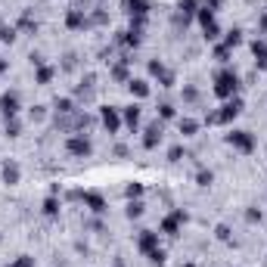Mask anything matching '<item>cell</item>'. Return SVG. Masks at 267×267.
<instances>
[{
    "label": "cell",
    "mask_w": 267,
    "mask_h": 267,
    "mask_svg": "<svg viewBox=\"0 0 267 267\" xmlns=\"http://www.w3.org/2000/svg\"><path fill=\"white\" fill-rule=\"evenodd\" d=\"M239 90V78L230 72V68H224V72H217V78H214V94L220 97V100H230Z\"/></svg>",
    "instance_id": "1"
},
{
    "label": "cell",
    "mask_w": 267,
    "mask_h": 267,
    "mask_svg": "<svg viewBox=\"0 0 267 267\" xmlns=\"http://www.w3.org/2000/svg\"><path fill=\"white\" fill-rule=\"evenodd\" d=\"M239 112H242V103L233 97L230 103H224V106H220V112H212L205 121H208V124H227V121H233Z\"/></svg>",
    "instance_id": "2"
},
{
    "label": "cell",
    "mask_w": 267,
    "mask_h": 267,
    "mask_svg": "<svg viewBox=\"0 0 267 267\" xmlns=\"http://www.w3.org/2000/svg\"><path fill=\"white\" fill-rule=\"evenodd\" d=\"M196 16H199V25H202V31H205V38H208V41H214L217 34H220L217 22H214V9H208V6H205V9H199Z\"/></svg>",
    "instance_id": "3"
},
{
    "label": "cell",
    "mask_w": 267,
    "mask_h": 267,
    "mask_svg": "<svg viewBox=\"0 0 267 267\" xmlns=\"http://www.w3.org/2000/svg\"><path fill=\"white\" fill-rule=\"evenodd\" d=\"M187 224V212L183 208H177V212H171L165 220H161V233H168V236H177V230Z\"/></svg>",
    "instance_id": "4"
},
{
    "label": "cell",
    "mask_w": 267,
    "mask_h": 267,
    "mask_svg": "<svg viewBox=\"0 0 267 267\" xmlns=\"http://www.w3.org/2000/svg\"><path fill=\"white\" fill-rule=\"evenodd\" d=\"M227 143L236 146L239 153H252V149H255V137H252L249 131H230V134H227Z\"/></svg>",
    "instance_id": "5"
},
{
    "label": "cell",
    "mask_w": 267,
    "mask_h": 267,
    "mask_svg": "<svg viewBox=\"0 0 267 267\" xmlns=\"http://www.w3.org/2000/svg\"><path fill=\"white\" fill-rule=\"evenodd\" d=\"M65 146H68V153L78 156V159H87L90 153H94V143H90L87 137H81V134H78V137H68V143H65Z\"/></svg>",
    "instance_id": "6"
},
{
    "label": "cell",
    "mask_w": 267,
    "mask_h": 267,
    "mask_svg": "<svg viewBox=\"0 0 267 267\" xmlns=\"http://www.w3.org/2000/svg\"><path fill=\"white\" fill-rule=\"evenodd\" d=\"M100 118H103V127H106L109 134H115V131L121 127V112H118V109H112V106L103 109V112H100Z\"/></svg>",
    "instance_id": "7"
},
{
    "label": "cell",
    "mask_w": 267,
    "mask_h": 267,
    "mask_svg": "<svg viewBox=\"0 0 267 267\" xmlns=\"http://www.w3.org/2000/svg\"><path fill=\"white\" fill-rule=\"evenodd\" d=\"M0 112H3L6 118H16V112H19V94H3V97H0Z\"/></svg>",
    "instance_id": "8"
},
{
    "label": "cell",
    "mask_w": 267,
    "mask_h": 267,
    "mask_svg": "<svg viewBox=\"0 0 267 267\" xmlns=\"http://www.w3.org/2000/svg\"><path fill=\"white\" fill-rule=\"evenodd\" d=\"M137 246H140L143 255H153V252L159 249V233H153V230H143V233H140V242H137Z\"/></svg>",
    "instance_id": "9"
},
{
    "label": "cell",
    "mask_w": 267,
    "mask_h": 267,
    "mask_svg": "<svg viewBox=\"0 0 267 267\" xmlns=\"http://www.w3.org/2000/svg\"><path fill=\"white\" fill-rule=\"evenodd\" d=\"M159 143H161V124L156 121V124H149V127H146V134H143V146H146V149H156Z\"/></svg>",
    "instance_id": "10"
},
{
    "label": "cell",
    "mask_w": 267,
    "mask_h": 267,
    "mask_svg": "<svg viewBox=\"0 0 267 267\" xmlns=\"http://www.w3.org/2000/svg\"><path fill=\"white\" fill-rule=\"evenodd\" d=\"M146 9H149V0H124V13L127 16H146Z\"/></svg>",
    "instance_id": "11"
},
{
    "label": "cell",
    "mask_w": 267,
    "mask_h": 267,
    "mask_svg": "<svg viewBox=\"0 0 267 267\" xmlns=\"http://www.w3.org/2000/svg\"><path fill=\"white\" fill-rule=\"evenodd\" d=\"M252 53H255V65H258L261 72H267V44L264 41H255L252 44Z\"/></svg>",
    "instance_id": "12"
},
{
    "label": "cell",
    "mask_w": 267,
    "mask_h": 267,
    "mask_svg": "<svg viewBox=\"0 0 267 267\" xmlns=\"http://www.w3.org/2000/svg\"><path fill=\"white\" fill-rule=\"evenodd\" d=\"M65 25L78 31V28H84V25H87V16H84V13H81V9L75 6V9H68V13H65Z\"/></svg>",
    "instance_id": "13"
},
{
    "label": "cell",
    "mask_w": 267,
    "mask_h": 267,
    "mask_svg": "<svg viewBox=\"0 0 267 267\" xmlns=\"http://www.w3.org/2000/svg\"><path fill=\"white\" fill-rule=\"evenodd\" d=\"M81 199H84L87 205H90V212H106V202H103V196L100 193H81Z\"/></svg>",
    "instance_id": "14"
},
{
    "label": "cell",
    "mask_w": 267,
    "mask_h": 267,
    "mask_svg": "<svg viewBox=\"0 0 267 267\" xmlns=\"http://www.w3.org/2000/svg\"><path fill=\"white\" fill-rule=\"evenodd\" d=\"M121 121L131 127V131H137V124H140V106H127L124 115H121Z\"/></svg>",
    "instance_id": "15"
},
{
    "label": "cell",
    "mask_w": 267,
    "mask_h": 267,
    "mask_svg": "<svg viewBox=\"0 0 267 267\" xmlns=\"http://www.w3.org/2000/svg\"><path fill=\"white\" fill-rule=\"evenodd\" d=\"M127 87H131V94H134V97H149V84H146V81L131 78V81H127Z\"/></svg>",
    "instance_id": "16"
},
{
    "label": "cell",
    "mask_w": 267,
    "mask_h": 267,
    "mask_svg": "<svg viewBox=\"0 0 267 267\" xmlns=\"http://www.w3.org/2000/svg\"><path fill=\"white\" fill-rule=\"evenodd\" d=\"M3 180L6 183H19V165L16 161H6L3 165Z\"/></svg>",
    "instance_id": "17"
},
{
    "label": "cell",
    "mask_w": 267,
    "mask_h": 267,
    "mask_svg": "<svg viewBox=\"0 0 267 267\" xmlns=\"http://www.w3.org/2000/svg\"><path fill=\"white\" fill-rule=\"evenodd\" d=\"M44 214H47V217L59 214V202H56V196H47V199H44Z\"/></svg>",
    "instance_id": "18"
},
{
    "label": "cell",
    "mask_w": 267,
    "mask_h": 267,
    "mask_svg": "<svg viewBox=\"0 0 267 267\" xmlns=\"http://www.w3.org/2000/svg\"><path fill=\"white\" fill-rule=\"evenodd\" d=\"M224 44H227L230 50L239 47V44H242V31H239V28H230V31H227V38H224Z\"/></svg>",
    "instance_id": "19"
},
{
    "label": "cell",
    "mask_w": 267,
    "mask_h": 267,
    "mask_svg": "<svg viewBox=\"0 0 267 267\" xmlns=\"http://www.w3.org/2000/svg\"><path fill=\"white\" fill-rule=\"evenodd\" d=\"M196 131H199V121H193V118H180V134H183V137H193Z\"/></svg>",
    "instance_id": "20"
},
{
    "label": "cell",
    "mask_w": 267,
    "mask_h": 267,
    "mask_svg": "<svg viewBox=\"0 0 267 267\" xmlns=\"http://www.w3.org/2000/svg\"><path fill=\"white\" fill-rule=\"evenodd\" d=\"M53 68L50 65H38V84H50V81H53Z\"/></svg>",
    "instance_id": "21"
},
{
    "label": "cell",
    "mask_w": 267,
    "mask_h": 267,
    "mask_svg": "<svg viewBox=\"0 0 267 267\" xmlns=\"http://www.w3.org/2000/svg\"><path fill=\"white\" fill-rule=\"evenodd\" d=\"M124 196H127V199H140V196H143V183H127Z\"/></svg>",
    "instance_id": "22"
},
{
    "label": "cell",
    "mask_w": 267,
    "mask_h": 267,
    "mask_svg": "<svg viewBox=\"0 0 267 267\" xmlns=\"http://www.w3.org/2000/svg\"><path fill=\"white\" fill-rule=\"evenodd\" d=\"M193 13H199V9H196V0H183V3H180V16H183V22H187Z\"/></svg>",
    "instance_id": "23"
},
{
    "label": "cell",
    "mask_w": 267,
    "mask_h": 267,
    "mask_svg": "<svg viewBox=\"0 0 267 267\" xmlns=\"http://www.w3.org/2000/svg\"><path fill=\"white\" fill-rule=\"evenodd\" d=\"M143 214V202H137V199H131V205H127V217H140Z\"/></svg>",
    "instance_id": "24"
},
{
    "label": "cell",
    "mask_w": 267,
    "mask_h": 267,
    "mask_svg": "<svg viewBox=\"0 0 267 267\" xmlns=\"http://www.w3.org/2000/svg\"><path fill=\"white\" fill-rule=\"evenodd\" d=\"M212 180H214L212 171H199V174H196V183H199V187H212Z\"/></svg>",
    "instance_id": "25"
},
{
    "label": "cell",
    "mask_w": 267,
    "mask_h": 267,
    "mask_svg": "<svg viewBox=\"0 0 267 267\" xmlns=\"http://www.w3.org/2000/svg\"><path fill=\"white\" fill-rule=\"evenodd\" d=\"M13 41H16V28L3 25V28H0V44H13Z\"/></svg>",
    "instance_id": "26"
},
{
    "label": "cell",
    "mask_w": 267,
    "mask_h": 267,
    "mask_svg": "<svg viewBox=\"0 0 267 267\" xmlns=\"http://www.w3.org/2000/svg\"><path fill=\"white\" fill-rule=\"evenodd\" d=\"M53 106H56V112H59V115H68V112H72V100H65V97H62V100H56Z\"/></svg>",
    "instance_id": "27"
},
{
    "label": "cell",
    "mask_w": 267,
    "mask_h": 267,
    "mask_svg": "<svg viewBox=\"0 0 267 267\" xmlns=\"http://www.w3.org/2000/svg\"><path fill=\"white\" fill-rule=\"evenodd\" d=\"M19 28H25V31H38V22H34V19H31L28 13H25V16L19 19Z\"/></svg>",
    "instance_id": "28"
},
{
    "label": "cell",
    "mask_w": 267,
    "mask_h": 267,
    "mask_svg": "<svg viewBox=\"0 0 267 267\" xmlns=\"http://www.w3.org/2000/svg\"><path fill=\"white\" fill-rule=\"evenodd\" d=\"M149 75H156V78H165L168 72H165V65H161L159 59H153V62H149Z\"/></svg>",
    "instance_id": "29"
},
{
    "label": "cell",
    "mask_w": 267,
    "mask_h": 267,
    "mask_svg": "<svg viewBox=\"0 0 267 267\" xmlns=\"http://www.w3.org/2000/svg\"><path fill=\"white\" fill-rule=\"evenodd\" d=\"M159 115H161V121L174 118V106H171V103H161V106H159Z\"/></svg>",
    "instance_id": "30"
},
{
    "label": "cell",
    "mask_w": 267,
    "mask_h": 267,
    "mask_svg": "<svg viewBox=\"0 0 267 267\" xmlns=\"http://www.w3.org/2000/svg\"><path fill=\"white\" fill-rule=\"evenodd\" d=\"M19 131H22L19 121L16 118H6V137H19Z\"/></svg>",
    "instance_id": "31"
},
{
    "label": "cell",
    "mask_w": 267,
    "mask_h": 267,
    "mask_svg": "<svg viewBox=\"0 0 267 267\" xmlns=\"http://www.w3.org/2000/svg\"><path fill=\"white\" fill-rule=\"evenodd\" d=\"M214 236H217L220 242H230V227H227V224H217V230H214Z\"/></svg>",
    "instance_id": "32"
},
{
    "label": "cell",
    "mask_w": 267,
    "mask_h": 267,
    "mask_svg": "<svg viewBox=\"0 0 267 267\" xmlns=\"http://www.w3.org/2000/svg\"><path fill=\"white\" fill-rule=\"evenodd\" d=\"M6 267H34V258H28V255H22V258H16L13 264H6Z\"/></svg>",
    "instance_id": "33"
},
{
    "label": "cell",
    "mask_w": 267,
    "mask_h": 267,
    "mask_svg": "<svg viewBox=\"0 0 267 267\" xmlns=\"http://www.w3.org/2000/svg\"><path fill=\"white\" fill-rule=\"evenodd\" d=\"M146 258H149V261H153L156 267H161V264H165V252H161V249H156L153 255H146Z\"/></svg>",
    "instance_id": "34"
},
{
    "label": "cell",
    "mask_w": 267,
    "mask_h": 267,
    "mask_svg": "<svg viewBox=\"0 0 267 267\" xmlns=\"http://www.w3.org/2000/svg\"><path fill=\"white\" fill-rule=\"evenodd\" d=\"M214 56H217L220 62H227V56H230V47H227V44H224V47H217V50H214Z\"/></svg>",
    "instance_id": "35"
},
{
    "label": "cell",
    "mask_w": 267,
    "mask_h": 267,
    "mask_svg": "<svg viewBox=\"0 0 267 267\" xmlns=\"http://www.w3.org/2000/svg\"><path fill=\"white\" fill-rule=\"evenodd\" d=\"M246 220H249V224H255V220H261V212H258V208H249V212H246Z\"/></svg>",
    "instance_id": "36"
},
{
    "label": "cell",
    "mask_w": 267,
    "mask_h": 267,
    "mask_svg": "<svg viewBox=\"0 0 267 267\" xmlns=\"http://www.w3.org/2000/svg\"><path fill=\"white\" fill-rule=\"evenodd\" d=\"M112 75L118 78V81H124V78H127V68H124V65H115V68H112Z\"/></svg>",
    "instance_id": "37"
},
{
    "label": "cell",
    "mask_w": 267,
    "mask_h": 267,
    "mask_svg": "<svg viewBox=\"0 0 267 267\" xmlns=\"http://www.w3.org/2000/svg\"><path fill=\"white\" fill-rule=\"evenodd\" d=\"M180 156H183V149H180V146H171V153H168V159H171V161H180Z\"/></svg>",
    "instance_id": "38"
},
{
    "label": "cell",
    "mask_w": 267,
    "mask_h": 267,
    "mask_svg": "<svg viewBox=\"0 0 267 267\" xmlns=\"http://www.w3.org/2000/svg\"><path fill=\"white\" fill-rule=\"evenodd\" d=\"M183 97H187V100H196L199 94H196V87H187V90H183Z\"/></svg>",
    "instance_id": "39"
},
{
    "label": "cell",
    "mask_w": 267,
    "mask_h": 267,
    "mask_svg": "<svg viewBox=\"0 0 267 267\" xmlns=\"http://www.w3.org/2000/svg\"><path fill=\"white\" fill-rule=\"evenodd\" d=\"M205 6H208V9H217V6H220V0H208Z\"/></svg>",
    "instance_id": "40"
},
{
    "label": "cell",
    "mask_w": 267,
    "mask_h": 267,
    "mask_svg": "<svg viewBox=\"0 0 267 267\" xmlns=\"http://www.w3.org/2000/svg\"><path fill=\"white\" fill-rule=\"evenodd\" d=\"M258 25H261V31H267V13L261 16V22H258Z\"/></svg>",
    "instance_id": "41"
},
{
    "label": "cell",
    "mask_w": 267,
    "mask_h": 267,
    "mask_svg": "<svg viewBox=\"0 0 267 267\" xmlns=\"http://www.w3.org/2000/svg\"><path fill=\"white\" fill-rule=\"evenodd\" d=\"M3 72H6V62H3V59H0V75H3Z\"/></svg>",
    "instance_id": "42"
},
{
    "label": "cell",
    "mask_w": 267,
    "mask_h": 267,
    "mask_svg": "<svg viewBox=\"0 0 267 267\" xmlns=\"http://www.w3.org/2000/svg\"><path fill=\"white\" fill-rule=\"evenodd\" d=\"M115 267H124V264H121V261H115Z\"/></svg>",
    "instance_id": "43"
},
{
    "label": "cell",
    "mask_w": 267,
    "mask_h": 267,
    "mask_svg": "<svg viewBox=\"0 0 267 267\" xmlns=\"http://www.w3.org/2000/svg\"><path fill=\"white\" fill-rule=\"evenodd\" d=\"M183 267H196V264H183Z\"/></svg>",
    "instance_id": "44"
}]
</instances>
